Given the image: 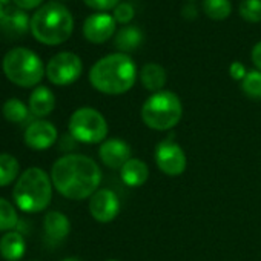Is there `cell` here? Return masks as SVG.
Masks as SVG:
<instances>
[{"mask_svg":"<svg viewBox=\"0 0 261 261\" xmlns=\"http://www.w3.org/2000/svg\"><path fill=\"white\" fill-rule=\"evenodd\" d=\"M252 62H253L256 71L261 72V42L256 43L252 49Z\"/></svg>","mask_w":261,"mask_h":261,"instance_id":"31","label":"cell"},{"mask_svg":"<svg viewBox=\"0 0 261 261\" xmlns=\"http://www.w3.org/2000/svg\"><path fill=\"white\" fill-rule=\"evenodd\" d=\"M30 112L36 117H46L56 108V97L46 86H39L30 95Z\"/></svg>","mask_w":261,"mask_h":261,"instance_id":"16","label":"cell"},{"mask_svg":"<svg viewBox=\"0 0 261 261\" xmlns=\"http://www.w3.org/2000/svg\"><path fill=\"white\" fill-rule=\"evenodd\" d=\"M106 261H118V259H106Z\"/></svg>","mask_w":261,"mask_h":261,"instance_id":"36","label":"cell"},{"mask_svg":"<svg viewBox=\"0 0 261 261\" xmlns=\"http://www.w3.org/2000/svg\"><path fill=\"white\" fill-rule=\"evenodd\" d=\"M240 16L250 23L261 22V0H243L240 4Z\"/></svg>","mask_w":261,"mask_h":261,"instance_id":"26","label":"cell"},{"mask_svg":"<svg viewBox=\"0 0 261 261\" xmlns=\"http://www.w3.org/2000/svg\"><path fill=\"white\" fill-rule=\"evenodd\" d=\"M120 177H121L123 183H126L129 188H139L148 181L149 168L140 159H130L120 169Z\"/></svg>","mask_w":261,"mask_h":261,"instance_id":"15","label":"cell"},{"mask_svg":"<svg viewBox=\"0 0 261 261\" xmlns=\"http://www.w3.org/2000/svg\"><path fill=\"white\" fill-rule=\"evenodd\" d=\"M183 105L171 91L154 92L142 106V120L154 130H169L180 123Z\"/></svg>","mask_w":261,"mask_h":261,"instance_id":"5","label":"cell"},{"mask_svg":"<svg viewBox=\"0 0 261 261\" xmlns=\"http://www.w3.org/2000/svg\"><path fill=\"white\" fill-rule=\"evenodd\" d=\"M27 250V243L22 233L7 232L0 238V255L5 261H19Z\"/></svg>","mask_w":261,"mask_h":261,"instance_id":"17","label":"cell"},{"mask_svg":"<svg viewBox=\"0 0 261 261\" xmlns=\"http://www.w3.org/2000/svg\"><path fill=\"white\" fill-rule=\"evenodd\" d=\"M89 212L98 223H111L120 214V200L111 189H98L89 198Z\"/></svg>","mask_w":261,"mask_h":261,"instance_id":"10","label":"cell"},{"mask_svg":"<svg viewBox=\"0 0 261 261\" xmlns=\"http://www.w3.org/2000/svg\"><path fill=\"white\" fill-rule=\"evenodd\" d=\"M4 117L13 123H22L30 115V108H27L19 98H10L4 103Z\"/></svg>","mask_w":261,"mask_h":261,"instance_id":"22","label":"cell"},{"mask_svg":"<svg viewBox=\"0 0 261 261\" xmlns=\"http://www.w3.org/2000/svg\"><path fill=\"white\" fill-rule=\"evenodd\" d=\"M69 134L75 142L88 145L105 142L108 136L106 118L94 108H80L69 118Z\"/></svg>","mask_w":261,"mask_h":261,"instance_id":"7","label":"cell"},{"mask_svg":"<svg viewBox=\"0 0 261 261\" xmlns=\"http://www.w3.org/2000/svg\"><path fill=\"white\" fill-rule=\"evenodd\" d=\"M17 207L27 214L45 211L53 198V180L40 168H30L17 178L13 191Z\"/></svg>","mask_w":261,"mask_h":261,"instance_id":"4","label":"cell"},{"mask_svg":"<svg viewBox=\"0 0 261 261\" xmlns=\"http://www.w3.org/2000/svg\"><path fill=\"white\" fill-rule=\"evenodd\" d=\"M4 13H5V8H4V5H2V4H0V19H2Z\"/></svg>","mask_w":261,"mask_h":261,"instance_id":"34","label":"cell"},{"mask_svg":"<svg viewBox=\"0 0 261 261\" xmlns=\"http://www.w3.org/2000/svg\"><path fill=\"white\" fill-rule=\"evenodd\" d=\"M114 19L118 23H127L134 19V8L130 4H120L114 8Z\"/></svg>","mask_w":261,"mask_h":261,"instance_id":"27","label":"cell"},{"mask_svg":"<svg viewBox=\"0 0 261 261\" xmlns=\"http://www.w3.org/2000/svg\"><path fill=\"white\" fill-rule=\"evenodd\" d=\"M203 10L212 20H224L230 16L232 5L229 0H204Z\"/></svg>","mask_w":261,"mask_h":261,"instance_id":"23","label":"cell"},{"mask_svg":"<svg viewBox=\"0 0 261 261\" xmlns=\"http://www.w3.org/2000/svg\"><path fill=\"white\" fill-rule=\"evenodd\" d=\"M83 2L89 8L97 10V11H108L118 5V0H83Z\"/></svg>","mask_w":261,"mask_h":261,"instance_id":"28","label":"cell"},{"mask_svg":"<svg viewBox=\"0 0 261 261\" xmlns=\"http://www.w3.org/2000/svg\"><path fill=\"white\" fill-rule=\"evenodd\" d=\"M137 68L127 54L117 53L100 59L89 71L91 85L108 95H120L134 86Z\"/></svg>","mask_w":261,"mask_h":261,"instance_id":"2","label":"cell"},{"mask_svg":"<svg viewBox=\"0 0 261 261\" xmlns=\"http://www.w3.org/2000/svg\"><path fill=\"white\" fill-rule=\"evenodd\" d=\"M51 180L63 197L85 200L98 191L101 171L92 159L82 154H68L53 165Z\"/></svg>","mask_w":261,"mask_h":261,"instance_id":"1","label":"cell"},{"mask_svg":"<svg viewBox=\"0 0 261 261\" xmlns=\"http://www.w3.org/2000/svg\"><path fill=\"white\" fill-rule=\"evenodd\" d=\"M98 157L101 163L111 169H121L130 159V146L120 139L105 140L98 149Z\"/></svg>","mask_w":261,"mask_h":261,"instance_id":"13","label":"cell"},{"mask_svg":"<svg viewBox=\"0 0 261 261\" xmlns=\"http://www.w3.org/2000/svg\"><path fill=\"white\" fill-rule=\"evenodd\" d=\"M155 163L165 175L178 177L186 171L188 159L178 143L172 139H166L155 148Z\"/></svg>","mask_w":261,"mask_h":261,"instance_id":"9","label":"cell"},{"mask_svg":"<svg viewBox=\"0 0 261 261\" xmlns=\"http://www.w3.org/2000/svg\"><path fill=\"white\" fill-rule=\"evenodd\" d=\"M241 89L247 97L261 100V72L249 71L246 77L241 80Z\"/></svg>","mask_w":261,"mask_h":261,"instance_id":"25","label":"cell"},{"mask_svg":"<svg viewBox=\"0 0 261 261\" xmlns=\"http://www.w3.org/2000/svg\"><path fill=\"white\" fill-rule=\"evenodd\" d=\"M115 33V19L106 13L89 16L83 23V36L91 43H105Z\"/></svg>","mask_w":261,"mask_h":261,"instance_id":"12","label":"cell"},{"mask_svg":"<svg viewBox=\"0 0 261 261\" xmlns=\"http://www.w3.org/2000/svg\"><path fill=\"white\" fill-rule=\"evenodd\" d=\"M83 71L80 57L74 53H59L46 65V77L51 83L66 86L79 80Z\"/></svg>","mask_w":261,"mask_h":261,"instance_id":"8","label":"cell"},{"mask_svg":"<svg viewBox=\"0 0 261 261\" xmlns=\"http://www.w3.org/2000/svg\"><path fill=\"white\" fill-rule=\"evenodd\" d=\"M10 2V0H0V4H2V5H5V4H8Z\"/></svg>","mask_w":261,"mask_h":261,"instance_id":"35","label":"cell"},{"mask_svg":"<svg viewBox=\"0 0 261 261\" xmlns=\"http://www.w3.org/2000/svg\"><path fill=\"white\" fill-rule=\"evenodd\" d=\"M19 223V215L16 207L5 198H0V230L10 232Z\"/></svg>","mask_w":261,"mask_h":261,"instance_id":"24","label":"cell"},{"mask_svg":"<svg viewBox=\"0 0 261 261\" xmlns=\"http://www.w3.org/2000/svg\"><path fill=\"white\" fill-rule=\"evenodd\" d=\"M74 143H75V139L69 134V136H65L62 143H60V148L62 151H69V148H74Z\"/></svg>","mask_w":261,"mask_h":261,"instance_id":"32","label":"cell"},{"mask_svg":"<svg viewBox=\"0 0 261 261\" xmlns=\"http://www.w3.org/2000/svg\"><path fill=\"white\" fill-rule=\"evenodd\" d=\"M28 28H31V20L25 11L17 7L5 8V13L0 19V31L10 39H17L27 34Z\"/></svg>","mask_w":261,"mask_h":261,"instance_id":"14","label":"cell"},{"mask_svg":"<svg viewBox=\"0 0 261 261\" xmlns=\"http://www.w3.org/2000/svg\"><path fill=\"white\" fill-rule=\"evenodd\" d=\"M57 129L51 121H33L25 130V143L34 151H45L57 142Z\"/></svg>","mask_w":261,"mask_h":261,"instance_id":"11","label":"cell"},{"mask_svg":"<svg viewBox=\"0 0 261 261\" xmlns=\"http://www.w3.org/2000/svg\"><path fill=\"white\" fill-rule=\"evenodd\" d=\"M43 226H45L46 235L54 241L65 240L71 230V224H69L68 217L62 212H57V211H51L45 215V224Z\"/></svg>","mask_w":261,"mask_h":261,"instance_id":"18","label":"cell"},{"mask_svg":"<svg viewBox=\"0 0 261 261\" xmlns=\"http://www.w3.org/2000/svg\"><path fill=\"white\" fill-rule=\"evenodd\" d=\"M20 172L17 159L11 154H0V188L11 185Z\"/></svg>","mask_w":261,"mask_h":261,"instance_id":"21","label":"cell"},{"mask_svg":"<svg viewBox=\"0 0 261 261\" xmlns=\"http://www.w3.org/2000/svg\"><path fill=\"white\" fill-rule=\"evenodd\" d=\"M74 30L72 14L57 2L45 4L31 19L33 36L45 45H60L66 42Z\"/></svg>","mask_w":261,"mask_h":261,"instance_id":"3","label":"cell"},{"mask_svg":"<svg viewBox=\"0 0 261 261\" xmlns=\"http://www.w3.org/2000/svg\"><path fill=\"white\" fill-rule=\"evenodd\" d=\"M43 0H14V4L20 10H33L37 8Z\"/></svg>","mask_w":261,"mask_h":261,"instance_id":"30","label":"cell"},{"mask_svg":"<svg viewBox=\"0 0 261 261\" xmlns=\"http://www.w3.org/2000/svg\"><path fill=\"white\" fill-rule=\"evenodd\" d=\"M246 68L240 63V62H235V63H232L230 65V75H232V79H235V80H243L244 77H246Z\"/></svg>","mask_w":261,"mask_h":261,"instance_id":"29","label":"cell"},{"mask_svg":"<svg viewBox=\"0 0 261 261\" xmlns=\"http://www.w3.org/2000/svg\"><path fill=\"white\" fill-rule=\"evenodd\" d=\"M4 72L10 82L22 88L36 86L45 74L40 57L28 48H14L4 59Z\"/></svg>","mask_w":261,"mask_h":261,"instance_id":"6","label":"cell"},{"mask_svg":"<svg viewBox=\"0 0 261 261\" xmlns=\"http://www.w3.org/2000/svg\"><path fill=\"white\" fill-rule=\"evenodd\" d=\"M142 42H143V34L142 30L137 27H126L120 30L115 36V48L123 54L136 51L137 48H140Z\"/></svg>","mask_w":261,"mask_h":261,"instance_id":"20","label":"cell"},{"mask_svg":"<svg viewBox=\"0 0 261 261\" xmlns=\"http://www.w3.org/2000/svg\"><path fill=\"white\" fill-rule=\"evenodd\" d=\"M62 261H80V259H79V258H74V256H69V258L62 259Z\"/></svg>","mask_w":261,"mask_h":261,"instance_id":"33","label":"cell"},{"mask_svg":"<svg viewBox=\"0 0 261 261\" xmlns=\"http://www.w3.org/2000/svg\"><path fill=\"white\" fill-rule=\"evenodd\" d=\"M140 82L145 89L160 92L166 83V71L159 63H146L140 71Z\"/></svg>","mask_w":261,"mask_h":261,"instance_id":"19","label":"cell"}]
</instances>
